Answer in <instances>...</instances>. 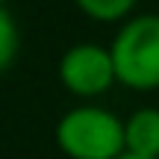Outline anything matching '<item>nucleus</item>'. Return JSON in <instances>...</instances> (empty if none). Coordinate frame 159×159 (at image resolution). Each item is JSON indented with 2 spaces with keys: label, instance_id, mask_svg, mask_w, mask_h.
Returning a JSON list of instances; mask_svg holds the SVG:
<instances>
[{
  "label": "nucleus",
  "instance_id": "nucleus-1",
  "mask_svg": "<svg viewBox=\"0 0 159 159\" xmlns=\"http://www.w3.org/2000/svg\"><path fill=\"white\" fill-rule=\"evenodd\" d=\"M56 144L68 159H118L127 153L124 121L97 103H80L56 121Z\"/></svg>",
  "mask_w": 159,
  "mask_h": 159
},
{
  "label": "nucleus",
  "instance_id": "nucleus-2",
  "mask_svg": "<svg viewBox=\"0 0 159 159\" xmlns=\"http://www.w3.org/2000/svg\"><path fill=\"white\" fill-rule=\"evenodd\" d=\"M112 62L118 83L133 91H153L159 89V15L127 18L121 30L115 33L112 44Z\"/></svg>",
  "mask_w": 159,
  "mask_h": 159
},
{
  "label": "nucleus",
  "instance_id": "nucleus-3",
  "mask_svg": "<svg viewBox=\"0 0 159 159\" xmlns=\"http://www.w3.org/2000/svg\"><path fill=\"white\" fill-rule=\"evenodd\" d=\"M59 80L65 91H71L74 97H85V100L100 97L103 91L112 89V83H118L112 50L94 41H80L68 47L59 59Z\"/></svg>",
  "mask_w": 159,
  "mask_h": 159
},
{
  "label": "nucleus",
  "instance_id": "nucleus-4",
  "mask_svg": "<svg viewBox=\"0 0 159 159\" xmlns=\"http://www.w3.org/2000/svg\"><path fill=\"white\" fill-rule=\"evenodd\" d=\"M124 139H127V153L159 159V109L142 106L124 118Z\"/></svg>",
  "mask_w": 159,
  "mask_h": 159
},
{
  "label": "nucleus",
  "instance_id": "nucleus-5",
  "mask_svg": "<svg viewBox=\"0 0 159 159\" xmlns=\"http://www.w3.org/2000/svg\"><path fill=\"white\" fill-rule=\"evenodd\" d=\"M77 9L83 15H89L91 21H100V24H115V21H124L133 9H136L139 0H74Z\"/></svg>",
  "mask_w": 159,
  "mask_h": 159
},
{
  "label": "nucleus",
  "instance_id": "nucleus-6",
  "mask_svg": "<svg viewBox=\"0 0 159 159\" xmlns=\"http://www.w3.org/2000/svg\"><path fill=\"white\" fill-rule=\"evenodd\" d=\"M18 50H21V33H18V24L12 18V12L6 6H0V74L15 65Z\"/></svg>",
  "mask_w": 159,
  "mask_h": 159
},
{
  "label": "nucleus",
  "instance_id": "nucleus-7",
  "mask_svg": "<svg viewBox=\"0 0 159 159\" xmlns=\"http://www.w3.org/2000/svg\"><path fill=\"white\" fill-rule=\"evenodd\" d=\"M118 159H148V156H136V153H121Z\"/></svg>",
  "mask_w": 159,
  "mask_h": 159
},
{
  "label": "nucleus",
  "instance_id": "nucleus-8",
  "mask_svg": "<svg viewBox=\"0 0 159 159\" xmlns=\"http://www.w3.org/2000/svg\"><path fill=\"white\" fill-rule=\"evenodd\" d=\"M6 3H12V0H0V6H6Z\"/></svg>",
  "mask_w": 159,
  "mask_h": 159
}]
</instances>
